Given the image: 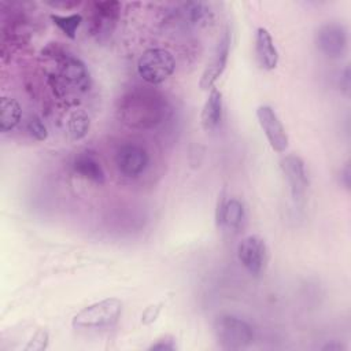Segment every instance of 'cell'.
<instances>
[{"label": "cell", "instance_id": "5bb4252c", "mask_svg": "<svg viewBox=\"0 0 351 351\" xmlns=\"http://www.w3.org/2000/svg\"><path fill=\"white\" fill-rule=\"evenodd\" d=\"M176 15L186 25L203 27L211 23L214 14L208 3L204 1H185L180 3Z\"/></svg>", "mask_w": 351, "mask_h": 351}, {"label": "cell", "instance_id": "8fae6325", "mask_svg": "<svg viewBox=\"0 0 351 351\" xmlns=\"http://www.w3.org/2000/svg\"><path fill=\"white\" fill-rule=\"evenodd\" d=\"M280 169L287 178L291 196L295 203H300L304 200L307 188H308V177L303 159L298 155H285L280 160Z\"/></svg>", "mask_w": 351, "mask_h": 351}, {"label": "cell", "instance_id": "7402d4cb", "mask_svg": "<svg viewBox=\"0 0 351 351\" xmlns=\"http://www.w3.org/2000/svg\"><path fill=\"white\" fill-rule=\"evenodd\" d=\"M48 340H49V337H48L47 330L40 329L33 335V337L29 340V343L25 346L23 350L25 351H43L47 348Z\"/></svg>", "mask_w": 351, "mask_h": 351}, {"label": "cell", "instance_id": "5b68a950", "mask_svg": "<svg viewBox=\"0 0 351 351\" xmlns=\"http://www.w3.org/2000/svg\"><path fill=\"white\" fill-rule=\"evenodd\" d=\"M121 3L117 0H95L86 5L88 30L96 40L112 34L121 16Z\"/></svg>", "mask_w": 351, "mask_h": 351}, {"label": "cell", "instance_id": "7c38bea8", "mask_svg": "<svg viewBox=\"0 0 351 351\" xmlns=\"http://www.w3.org/2000/svg\"><path fill=\"white\" fill-rule=\"evenodd\" d=\"M256 118L270 147L276 152H285L288 148V134L276 111L270 106H259L256 108Z\"/></svg>", "mask_w": 351, "mask_h": 351}, {"label": "cell", "instance_id": "9a60e30c", "mask_svg": "<svg viewBox=\"0 0 351 351\" xmlns=\"http://www.w3.org/2000/svg\"><path fill=\"white\" fill-rule=\"evenodd\" d=\"M73 171L80 177L86 181H90L97 185H103L106 181V174L104 170L95 156L93 152L90 151H84L80 152L74 160H73Z\"/></svg>", "mask_w": 351, "mask_h": 351}, {"label": "cell", "instance_id": "277c9868", "mask_svg": "<svg viewBox=\"0 0 351 351\" xmlns=\"http://www.w3.org/2000/svg\"><path fill=\"white\" fill-rule=\"evenodd\" d=\"M213 332L217 343L223 350H241L254 341L252 326L232 314L217 317L213 324Z\"/></svg>", "mask_w": 351, "mask_h": 351}, {"label": "cell", "instance_id": "e0dca14e", "mask_svg": "<svg viewBox=\"0 0 351 351\" xmlns=\"http://www.w3.org/2000/svg\"><path fill=\"white\" fill-rule=\"evenodd\" d=\"M222 115H223L222 93L217 88H211L200 114V122L203 129L207 132L217 129L222 121Z\"/></svg>", "mask_w": 351, "mask_h": 351}, {"label": "cell", "instance_id": "8992f818", "mask_svg": "<svg viewBox=\"0 0 351 351\" xmlns=\"http://www.w3.org/2000/svg\"><path fill=\"white\" fill-rule=\"evenodd\" d=\"M174 56L165 48H149L143 52L137 62L138 75L149 85L162 84L174 73Z\"/></svg>", "mask_w": 351, "mask_h": 351}, {"label": "cell", "instance_id": "7a4b0ae2", "mask_svg": "<svg viewBox=\"0 0 351 351\" xmlns=\"http://www.w3.org/2000/svg\"><path fill=\"white\" fill-rule=\"evenodd\" d=\"M41 55L55 63V73L49 74V84L58 96L66 95L67 90L86 92L90 89L92 78L88 67L67 48L59 43H49Z\"/></svg>", "mask_w": 351, "mask_h": 351}, {"label": "cell", "instance_id": "ba28073f", "mask_svg": "<svg viewBox=\"0 0 351 351\" xmlns=\"http://www.w3.org/2000/svg\"><path fill=\"white\" fill-rule=\"evenodd\" d=\"M318 51L329 59H340L347 52L348 33L341 23H325L315 33Z\"/></svg>", "mask_w": 351, "mask_h": 351}, {"label": "cell", "instance_id": "d4e9b609", "mask_svg": "<svg viewBox=\"0 0 351 351\" xmlns=\"http://www.w3.org/2000/svg\"><path fill=\"white\" fill-rule=\"evenodd\" d=\"M45 3L53 8H62V10H71L82 4L81 1H77V0H49Z\"/></svg>", "mask_w": 351, "mask_h": 351}, {"label": "cell", "instance_id": "603a6c76", "mask_svg": "<svg viewBox=\"0 0 351 351\" xmlns=\"http://www.w3.org/2000/svg\"><path fill=\"white\" fill-rule=\"evenodd\" d=\"M176 350H177L176 339L170 335L156 339V341L148 347V351H176Z\"/></svg>", "mask_w": 351, "mask_h": 351}, {"label": "cell", "instance_id": "3957f363", "mask_svg": "<svg viewBox=\"0 0 351 351\" xmlns=\"http://www.w3.org/2000/svg\"><path fill=\"white\" fill-rule=\"evenodd\" d=\"M122 314V302L115 298L103 299L78 311L71 325L75 329H104L114 326Z\"/></svg>", "mask_w": 351, "mask_h": 351}, {"label": "cell", "instance_id": "d6986e66", "mask_svg": "<svg viewBox=\"0 0 351 351\" xmlns=\"http://www.w3.org/2000/svg\"><path fill=\"white\" fill-rule=\"evenodd\" d=\"M90 128L89 115L84 110H74L67 119V132L71 140L78 141L84 138Z\"/></svg>", "mask_w": 351, "mask_h": 351}, {"label": "cell", "instance_id": "4316f807", "mask_svg": "<svg viewBox=\"0 0 351 351\" xmlns=\"http://www.w3.org/2000/svg\"><path fill=\"white\" fill-rule=\"evenodd\" d=\"M340 86H341L346 92L350 90V69H348V67L344 69V71H343V74H341V77H340Z\"/></svg>", "mask_w": 351, "mask_h": 351}, {"label": "cell", "instance_id": "83f0119b", "mask_svg": "<svg viewBox=\"0 0 351 351\" xmlns=\"http://www.w3.org/2000/svg\"><path fill=\"white\" fill-rule=\"evenodd\" d=\"M322 350L324 351H341V350H344V346H341L340 343H329V344H326V346H324L322 347Z\"/></svg>", "mask_w": 351, "mask_h": 351}, {"label": "cell", "instance_id": "6da1fadb", "mask_svg": "<svg viewBox=\"0 0 351 351\" xmlns=\"http://www.w3.org/2000/svg\"><path fill=\"white\" fill-rule=\"evenodd\" d=\"M169 114L170 107L165 96L145 86H134L126 90L117 103L118 119L133 129H154L160 125Z\"/></svg>", "mask_w": 351, "mask_h": 351}, {"label": "cell", "instance_id": "4fadbf2b", "mask_svg": "<svg viewBox=\"0 0 351 351\" xmlns=\"http://www.w3.org/2000/svg\"><path fill=\"white\" fill-rule=\"evenodd\" d=\"M225 191L219 195L218 203H217V210H215V222L217 226L226 230V232H237L243 221L245 218V210L243 203L239 199H226Z\"/></svg>", "mask_w": 351, "mask_h": 351}, {"label": "cell", "instance_id": "44dd1931", "mask_svg": "<svg viewBox=\"0 0 351 351\" xmlns=\"http://www.w3.org/2000/svg\"><path fill=\"white\" fill-rule=\"evenodd\" d=\"M26 129L33 138L37 141H44L48 137V129L38 115H30L26 122Z\"/></svg>", "mask_w": 351, "mask_h": 351}, {"label": "cell", "instance_id": "484cf974", "mask_svg": "<svg viewBox=\"0 0 351 351\" xmlns=\"http://www.w3.org/2000/svg\"><path fill=\"white\" fill-rule=\"evenodd\" d=\"M340 182L346 189H350L351 185V169H350V162H347L341 169H340Z\"/></svg>", "mask_w": 351, "mask_h": 351}, {"label": "cell", "instance_id": "9c48e42d", "mask_svg": "<svg viewBox=\"0 0 351 351\" xmlns=\"http://www.w3.org/2000/svg\"><path fill=\"white\" fill-rule=\"evenodd\" d=\"M230 41H232L230 32H229V29H225L214 48V52H213L210 60L206 64V69H204L202 77H200V81H199L200 89L208 90V89L214 88V84L225 71L228 59H229V52H230Z\"/></svg>", "mask_w": 351, "mask_h": 351}, {"label": "cell", "instance_id": "ffe728a7", "mask_svg": "<svg viewBox=\"0 0 351 351\" xmlns=\"http://www.w3.org/2000/svg\"><path fill=\"white\" fill-rule=\"evenodd\" d=\"M82 15L81 14H70V15H58V14H52L51 15V21L55 26H58L64 36H67L69 38L74 40L75 38V33L77 29L80 27V25L82 23Z\"/></svg>", "mask_w": 351, "mask_h": 351}, {"label": "cell", "instance_id": "30bf717a", "mask_svg": "<svg viewBox=\"0 0 351 351\" xmlns=\"http://www.w3.org/2000/svg\"><path fill=\"white\" fill-rule=\"evenodd\" d=\"M149 155L147 149L136 143L122 144L115 152L118 171L128 178L138 177L148 166Z\"/></svg>", "mask_w": 351, "mask_h": 351}, {"label": "cell", "instance_id": "cb8c5ba5", "mask_svg": "<svg viewBox=\"0 0 351 351\" xmlns=\"http://www.w3.org/2000/svg\"><path fill=\"white\" fill-rule=\"evenodd\" d=\"M160 303L159 304H154V306H149L145 308V311L141 314V322L148 325L151 322H154L156 319V317L159 315L160 313Z\"/></svg>", "mask_w": 351, "mask_h": 351}, {"label": "cell", "instance_id": "2e32d148", "mask_svg": "<svg viewBox=\"0 0 351 351\" xmlns=\"http://www.w3.org/2000/svg\"><path fill=\"white\" fill-rule=\"evenodd\" d=\"M255 56L259 66L265 70H274L278 64V51L274 41L265 27H258L255 33Z\"/></svg>", "mask_w": 351, "mask_h": 351}, {"label": "cell", "instance_id": "52a82bcc", "mask_svg": "<svg viewBox=\"0 0 351 351\" xmlns=\"http://www.w3.org/2000/svg\"><path fill=\"white\" fill-rule=\"evenodd\" d=\"M237 256L244 269L254 277L261 276L267 266L269 250L263 239L256 234L244 237L237 245Z\"/></svg>", "mask_w": 351, "mask_h": 351}, {"label": "cell", "instance_id": "ac0fdd59", "mask_svg": "<svg viewBox=\"0 0 351 351\" xmlns=\"http://www.w3.org/2000/svg\"><path fill=\"white\" fill-rule=\"evenodd\" d=\"M22 118V107L14 97L3 96L0 101V130L7 133L12 130Z\"/></svg>", "mask_w": 351, "mask_h": 351}]
</instances>
